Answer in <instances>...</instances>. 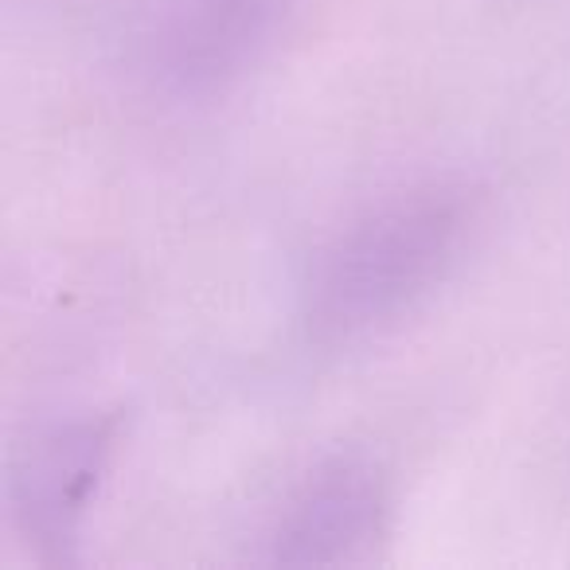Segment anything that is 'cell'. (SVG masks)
Here are the masks:
<instances>
[{"label": "cell", "mask_w": 570, "mask_h": 570, "mask_svg": "<svg viewBox=\"0 0 570 570\" xmlns=\"http://www.w3.org/2000/svg\"><path fill=\"white\" fill-rule=\"evenodd\" d=\"M391 481L364 453L321 458L269 508L254 559L266 567H364L391 535Z\"/></svg>", "instance_id": "3957f363"}, {"label": "cell", "mask_w": 570, "mask_h": 570, "mask_svg": "<svg viewBox=\"0 0 570 570\" xmlns=\"http://www.w3.org/2000/svg\"><path fill=\"white\" fill-rule=\"evenodd\" d=\"M484 215L489 191L461 173L380 191L328 230L305 262L302 336L321 352H352L403 328L461 269Z\"/></svg>", "instance_id": "6da1fadb"}, {"label": "cell", "mask_w": 570, "mask_h": 570, "mask_svg": "<svg viewBox=\"0 0 570 570\" xmlns=\"http://www.w3.org/2000/svg\"><path fill=\"white\" fill-rule=\"evenodd\" d=\"M114 453V419H71L43 430L12 469V512L28 539L63 551L87 515Z\"/></svg>", "instance_id": "277c9868"}, {"label": "cell", "mask_w": 570, "mask_h": 570, "mask_svg": "<svg viewBox=\"0 0 570 570\" xmlns=\"http://www.w3.org/2000/svg\"><path fill=\"white\" fill-rule=\"evenodd\" d=\"M302 0H114V48L160 102L199 106L269 63Z\"/></svg>", "instance_id": "7a4b0ae2"}]
</instances>
